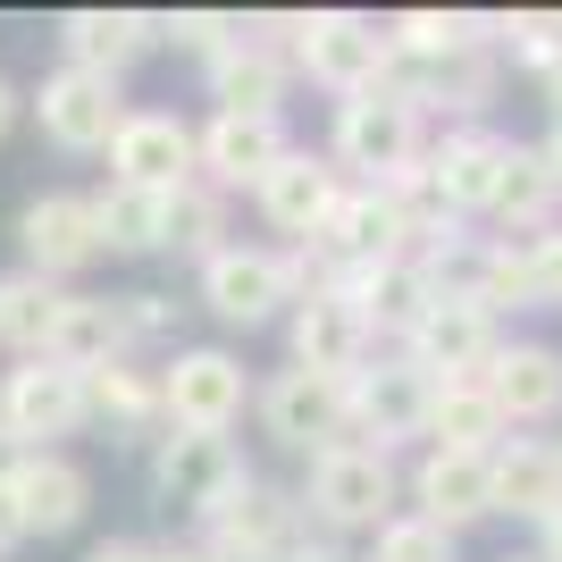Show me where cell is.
<instances>
[{
	"label": "cell",
	"mask_w": 562,
	"mask_h": 562,
	"mask_svg": "<svg viewBox=\"0 0 562 562\" xmlns=\"http://www.w3.org/2000/svg\"><path fill=\"white\" fill-rule=\"evenodd\" d=\"M428 437L446 453H487L495 437H504V412H495V395L479 378H446L437 403H428Z\"/></svg>",
	"instance_id": "484cf974"
},
{
	"label": "cell",
	"mask_w": 562,
	"mask_h": 562,
	"mask_svg": "<svg viewBox=\"0 0 562 562\" xmlns=\"http://www.w3.org/2000/svg\"><path fill=\"white\" fill-rule=\"evenodd\" d=\"M85 562H160V554H151V546H135V538H110V546H93Z\"/></svg>",
	"instance_id": "d590c367"
},
{
	"label": "cell",
	"mask_w": 562,
	"mask_h": 562,
	"mask_svg": "<svg viewBox=\"0 0 562 562\" xmlns=\"http://www.w3.org/2000/svg\"><path fill=\"white\" fill-rule=\"evenodd\" d=\"M202 160L227 177V186H244V177H269V168L285 160V135H278V117H244V110H218L211 117V135H202Z\"/></svg>",
	"instance_id": "cb8c5ba5"
},
{
	"label": "cell",
	"mask_w": 562,
	"mask_h": 562,
	"mask_svg": "<svg viewBox=\"0 0 562 562\" xmlns=\"http://www.w3.org/2000/svg\"><path fill=\"white\" fill-rule=\"evenodd\" d=\"M412 345H420V370H453V378H462L470 361H495L487 311H479V303H453V294L428 303V319L412 328Z\"/></svg>",
	"instance_id": "ac0fdd59"
},
{
	"label": "cell",
	"mask_w": 562,
	"mask_h": 562,
	"mask_svg": "<svg viewBox=\"0 0 562 562\" xmlns=\"http://www.w3.org/2000/svg\"><path fill=\"white\" fill-rule=\"evenodd\" d=\"M513 562H538V554H513Z\"/></svg>",
	"instance_id": "b9f144b4"
},
{
	"label": "cell",
	"mask_w": 562,
	"mask_h": 562,
	"mask_svg": "<svg viewBox=\"0 0 562 562\" xmlns=\"http://www.w3.org/2000/svg\"><path fill=\"white\" fill-rule=\"evenodd\" d=\"M260 420L278 446H303V453H328L336 428H345V386L336 378H311V370H285L269 395H260Z\"/></svg>",
	"instance_id": "8fae6325"
},
{
	"label": "cell",
	"mask_w": 562,
	"mask_h": 562,
	"mask_svg": "<svg viewBox=\"0 0 562 562\" xmlns=\"http://www.w3.org/2000/svg\"><path fill=\"white\" fill-rule=\"evenodd\" d=\"M386 495H395V470L378 446H328L311 453V504L336 520V529H370L386 513Z\"/></svg>",
	"instance_id": "5b68a950"
},
{
	"label": "cell",
	"mask_w": 562,
	"mask_h": 562,
	"mask_svg": "<svg viewBox=\"0 0 562 562\" xmlns=\"http://www.w3.org/2000/svg\"><path fill=\"white\" fill-rule=\"evenodd\" d=\"M160 562H218L211 546H177V554H160Z\"/></svg>",
	"instance_id": "74e56055"
},
{
	"label": "cell",
	"mask_w": 562,
	"mask_h": 562,
	"mask_svg": "<svg viewBox=\"0 0 562 562\" xmlns=\"http://www.w3.org/2000/svg\"><path fill=\"white\" fill-rule=\"evenodd\" d=\"M85 412H101L110 428H143L151 412H168V403L151 395V386H143L135 370H117V361H110V370H93V378H85Z\"/></svg>",
	"instance_id": "f1b7e54d"
},
{
	"label": "cell",
	"mask_w": 562,
	"mask_h": 562,
	"mask_svg": "<svg viewBox=\"0 0 562 562\" xmlns=\"http://www.w3.org/2000/svg\"><path fill=\"white\" fill-rule=\"evenodd\" d=\"M160 495L168 504H186V513L211 520L218 504H227L235 487H244V462H235V446L218 437V428H168L160 437Z\"/></svg>",
	"instance_id": "7a4b0ae2"
},
{
	"label": "cell",
	"mask_w": 562,
	"mask_h": 562,
	"mask_svg": "<svg viewBox=\"0 0 562 562\" xmlns=\"http://www.w3.org/2000/svg\"><path fill=\"white\" fill-rule=\"evenodd\" d=\"M546 168H554V186H562V135H554V143H546Z\"/></svg>",
	"instance_id": "ab89813d"
},
{
	"label": "cell",
	"mask_w": 562,
	"mask_h": 562,
	"mask_svg": "<svg viewBox=\"0 0 562 562\" xmlns=\"http://www.w3.org/2000/svg\"><path fill=\"white\" fill-rule=\"evenodd\" d=\"M211 85H218V101H227V110H244V117H278V59H269V50L227 43V50L211 59Z\"/></svg>",
	"instance_id": "83f0119b"
},
{
	"label": "cell",
	"mask_w": 562,
	"mask_h": 562,
	"mask_svg": "<svg viewBox=\"0 0 562 562\" xmlns=\"http://www.w3.org/2000/svg\"><path fill=\"white\" fill-rule=\"evenodd\" d=\"M25 252H34V278L43 269H76V260H93L101 252V235H93V202H76V193H43L34 211H25Z\"/></svg>",
	"instance_id": "d6986e66"
},
{
	"label": "cell",
	"mask_w": 562,
	"mask_h": 562,
	"mask_svg": "<svg viewBox=\"0 0 562 562\" xmlns=\"http://www.w3.org/2000/svg\"><path fill=\"white\" fill-rule=\"evenodd\" d=\"M93 235L110 244V252H160V244H168V193L110 186L93 202Z\"/></svg>",
	"instance_id": "4316f807"
},
{
	"label": "cell",
	"mask_w": 562,
	"mask_h": 562,
	"mask_svg": "<svg viewBox=\"0 0 562 562\" xmlns=\"http://www.w3.org/2000/svg\"><path fill=\"white\" fill-rule=\"evenodd\" d=\"M9 117H18V93H9V85H0V135H9Z\"/></svg>",
	"instance_id": "f35d334b"
},
{
	"label": "cell",
	"mask_w": 562,
	"mask_h": 562,
	"mask_svg": "<svg viewBox=\"0 0 562 562\" xmlns=\"http://www.w3.org/2000/svg\"><path fill=\"white\" fill-rule=\"evenodd\" d=\"M0 428L18 437V446L50 453V437H76L85 428V378L59 370V361H25L9 378V395H0Z\"/></svg>",
	"instance_id": "3957f363"
},
{
	"label": "cell",
	"mask_w": 562,
	"mask_h": 562,
	"mask_svg": "<svg viewBox=\"0 0 562 562\" xmlns=\"http://www.w3.org/2000/svg\"><path fill=\"white\" fill-rule=\"evenodd\" d=\"M546 562H562V504L546 513Z\"/></svg>",
	"instance_id": "8d00e7d4"
},
{
	"label": "cell",
	"mask_w": 562,
	"mask_h": 562,
	"mask_svg": "<svg viewBox=\"0 0 562 562\" xmlns=\"http://www.w3.org/2000/svg\"><path fill=\"white\" fill-rule=\"evenodd\" d=\"M336 151L352 168H370V177H412V151H420V110L403 85L378 76L370 93H352L345 117H336Z\"/></svg>",
	"instance_id": "6da1fadb"
},
{
	"label": "cell",
	"mask_w": 562,
	"mask_h": 562,
	"mask_svg": "<svg viewBox=\"0 0 562 562\" xmlns=\"http://www.w3.org/2000/svg\"><path fill=\"white\" fill-rule=\"evenodd\" d=\"M110 168L117 186H143V193H177L193 168V135L177 126V117H126L110 143Z\"/></svg>",
	"instance_id": "4fadbf2b"
},
{
	"label": "cell",
	"mask_w": 562,
	"mask_h": 562,
	"mask_svg": "<svg viewBox=\"0 0 562 562\" xmlns=\"http://www.w3.org/2000/svg\"><path fill=\"white\" fill-rule=\"evenodd\" d=\"M59 43L76 50V68H85V76H110V85H117V68L151 50V18H126V9H76V18L59 25Z\"/></svg>",
	"instance_id": "7402d4cb"
},
{
	"label": "cell",
	"mask_w": 562,
	"mask_h": 562,
	"mask_svg": "<svg viewBox=\"0 0 562 562\" xmlns=\"http://www.w3.org/2000/svg\"><path fill=\"white\" fill-rule=\"evenodd\" d=\"M260 202H269V218L294 235H319V218L336 211V186H328V168L311 160V151H285L269 177H260Z\"/></svg>",
	"instance_id": "d4e9b609"
},
{
	"label": "cell",
	"mask_w": 562,
	"mask_h": 562,
	"mask_svg": "<svg viewBox=\"0 0 562 562\" xmlns=\"http://www.w3.org/2000/svg\"><path fill=\"white\" fill-rule=\"evenodd\" d=\"M202 285H211V311H218V319L252 328V319H269V311L285 303V285H294V260H278V252H218Z\"/></svg>",
	"instance_id": "5bb4252c"
},
{
	"label": "cell",
	"mask_w": 562,
	"mask_h": 562,
	"mask_svg": "<svg viewBox=\"0 0 562 562\" xmlns=\"http://www.w3.org/2000/svg\"><path fill=\"white\" fill-rule=\"evenodd\" d=\"M160 403H168L177 428H218V437H227V420L244 412V370H235L227 352H186V361L168 370Z\"/></svg>",
	"instance_id": "7c38bea8"
},
{
	"label": "cell",
	"mask_w": 562,
	"mask_h": 562,
	"mask_svg": "<svg viewBox=\"0 0 562 562\" xmlns=\"http://www.w3.org/2000/svg\"><path fill=\"white\" fill-rule=\"evenodd\" d=\"M211 538H218L211 546L218 562H294V504H285L278 487H252V479H244L211 513Z\"/></svg>",
	"instance_id": "52a82bcc"
},
{
	"label": "cell",
	"mask_w": 562,
	"mask_h": 562,
	"mask_svg": "<svg viewBox=\"0 0 562 562\" xmlns=\"http://www.w3.org/2000/svg\"><path fill=\"white\" fill-rule=\"evenodd\" d=\"M25 546V520H18V504H9V479H0V554H18Z\"/></svg>",
	"instance_id": "e575fe53"
},
{
	"label": "cell",
	"mask_w": 562,
	"mask_h": 562,
	"mask_svg": "<svg viewBox=\"0 0 562 562\" xmlns=\"http://www.w3.org/2000/svg\"><path fill=\"white\" fill-rule=\"evenodd\" d=\"M43 126H50V143H68V151H110L117 143V126H126V110H117V85L110 76H85V68H59L43 85Z\"/></svg>",
	"instance_id": "9c48e42d"
},
{
	"label": "cell",
	"mask_w": 562,
	"mask_h": 562,
	"mask_svg": "<svg viewBox=\"0 0 562 562\" xmlns=\"http://www.w3.org/2000/svg\"><path fill=\"white\" fill-rule=\"evenodd\" d=\"M504 160H513V143L504 135H453L437 143V160H428V186H437V202L446 211H479V202H495V177H504Z\"/></svg>",
	"instance_id": "2e32d148"
},
{
	"label": "cell",
	"mask_w": 562,
	"mask_h": 562,
	"mask_svg": "<svg viewBox=\"0 0 562 562\" xmlns=\"http://www.w3.org/2000/svg\"><path fill=\"white\" fill-rule=\"evenodd\" d=\"M412 495H420V520H437V529H462V520L495 513L487 504V453H428L420 479H412Z\"/></svg>",
	"instance_id": "e0dca14e"
},
{
	"label": "cell",
	"mask_w": 562,
	"mask_h": 562,
	"mask_svg": "<svg viewBox=\"0 0 562 562\" xmlns=\"http://www.w3.org/2000/svg\"><path fill=\"white\" fill-rule=\"evenodd\" d=\"M294 562H345V554H328V546H303V554H294Z\"/></svg>",
	"instance_id": "60d3db41"
},
{
	"label": "cell",
	"mask_w": 562,
	"mask_h": 562,
	"mask_svg": "<svg viewBox=\"0 0 562 562\" xmlns=\"http://www.w3.org/2000/svg\"><path fill=\"white\" fill-rule=\"evenodd\" d=\"M345 303L361 311V328H420L428 319V269H412V260H378V269H361V285H345Z\"/></svg>",
	"instance_id": "44dd1931"
},
{
	"label": "cell",
	"mask_w": 562,
	"mask_h": 562,
	"mask_svg": "<svg viewBox=\"0 0 562 562\" xmlns=\"http://www.w3.org/2000/svg\"><path fill=\"white\" fill-rule=\"evenodd\" d=\"M361 352H370L361 311L345 303V285H319V294L294 311V361H303L311 378H336V386H352V378H361Z\"/></svg>",
	"instance_id": "ba28073f"
},
{
	"label": "cell",
	"mask_w": 562,
	"mask_h": 562,
	"mask_svg": "<svg viewBox=\"0 0 562 562\" xmlns=\"http://www.w3.org/2000/svg\"><path fill=\"white\" fill-rule=\"evenodd\" d=\"M529 260H538V303H554V311H562V227H554V235H538V252H529Z\"/></svg>",
	"instance_id": "836d02e7"
},
{
	"label": "cell",
	"mask_w": 562,
	"mask_h": 562,
	"mask_svg": "<svg viewBox=\"0 0 562 562\" xmlns=\"http://www.w3.org/2000/svg\"><path fill=\"white\" fill-rule=\"evenodd\" d=\"M487 504L495 513H554L562 504V453H546V446H504V453H487Z\"/></svg>",
	"instance_id": "603a6c76"
},
{
	"label": "cell",
	"mask_w": 562,
	"mask_h": 562,
	"mask_svg": "<svg viewBox=\"0 0 562 562\" xmlns=\"http://www.w3.org/2000/svg\"><path fill=\"white\" fill-rule=\"evenodd\" d=\"M554 168H546V151H513L504 160V177H495V211L504 218H546V202H554Z\"/></svg>",
	"instance_id": "4dcf8cb0"
},
{
	"label": "cell",
	"mask_w": 562,
	"mask_h": 562,
	"mask_svg": "<svg viewBox=\"0 0 562 562\" xmlns=\"http://www.w3.org/2000/svg\"><path fill=\"white\" fill-rule=\"evenodd\" d=\"M50 311H59V294H50L43 278H0V336H9V345H34V352H43Z\"/></svg>",
	"instance_id": "f546056e"
},
{
	"label": "cell",
	"mask_w": 562,
	"mask_h": 562,
	"mask_svg": "<svg viewBox=\"0 0 562 562\" xmlns=\"http://www.w3.org/2000/svg\"><path fill=\"white\" fill-rule=\"evenodd\" d=\"M168 244L218 260V211H211V202H193V193H168Z\"/></svg>",
	"instance_id": "d6a6232c"
},
{
	"label": "cell",
	"mask_w": 562,
	"mask_h": 562,
	"mask_svg": "<svg viewBox=\"0 0 562 562\" xmlns=\"http://www.w3.org/2000/svg\"><path fill=\"white\" fill-rule=\"evenodd\" d=\"M0 479H9V504H18L25 538H59V529H76L85 504H93V487H85V470H76L68 453H25V462L0 470Z\"/></svg>",
	"instance_id": "30bf717a"
},
{
	"label": "cell",
	"mask_w": 562,
	"mask_h": 562,
	"mask_svg": "<svg viewBox=\"0 0 562 562\" xmlns=\"http://www.w3.org/2000/svg\"><path fill=\"white\" fill-rule=\"evenodd\" d=\"M378 562H453V529H437V520H386L378 529Z\"/></svg>",
	"instance_id": "1f68e13d"
},
{
	"label": "cell",
	"mask_w": 562,
	"mask_h": 562,
	"mask_svg": "<svg viewBox=\"0 0 562 562\" xmlns=\"http://www.w3.org/2000/svg\"><path fill=\"white\" fill-rule=\"evenodd\" d=\"M428 403H437V378L420 361H386V370H361L345 386V420L361 437H378V453H386V437H420L428 428Z\"/></svg>",
	"instance_id": "277c9868"
},
{
	"label": "cell",
	"mask_w": 562,
	"mask_h": 562,
	"mask_svg": "<svg viewBox=\"0 0 562 562\" xmlns=\"http://www.w3.org/2000/svg\"><path fill=\"white\" fill-rule=\"evenodd\" d=\"M479 386L495 395L504 420H538V412H554V403H562V361L546 345H513V352H495V361H487Z\"/></svg>",
	"instance_id": "ffe728a7"
},
{
	"label": "cell",
	"mask_w": 562,
	"mask_h": 562,
	"mask_svg": "<svg viewBox=\"0 0 562 562\" xmlns=\"http://www.w3.org/2000/svg\"><path fill=\"white\" fill-rule=\"evenodd\" d=\"M303 68L319 76V85H336V93H370L378 76L395 68V43L378 34L370 18H303Z\"/></svg>",
	"instance_id": "8992f818"
},
{
	"label": "cell",
	"mask_w": 562,
	"mask_h": 562,
	"mask_svg": "<svg viewBox=\"0 0 562 562\" xmlns=\"http://www.w3.org/2000/svg\"><path fill=\"white\" fill-rule=\"evenodd\" d=\"M117 319L110 303H93V294H59V311H50V336H43V361H59V370L93 378L117 361Z\"/></svg>",
	"instance_id": "9a60e30c"
}]
</instances>
